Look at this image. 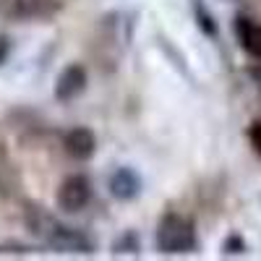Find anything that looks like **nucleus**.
I'll return each mask as SVG.
<instances>
[{
  "instance_id": "f257e3e1",
  "label": "nucleus",
  "mask_w": 261,
  "mask_h": 261,
  "mask_svg": "<svg viewBox=\"0 0 261 261\" xmlns=\"http://www.w3.org/2000/svg\"><path fill=\"white\" fill-rule=\"evenodd\" d=\"M154 243L157 251L165 256H183V253H193L199 246V235H196V225L191 217L180 214V212H167L162 214V220L157 225L154 232Z\"/></svg>"
},
{
  "instance_id": "f03ea898",
  "label": "nucleus",
  "mask_w": 261,
  "mask_h": 261,
  "mask_svg": "<svg viewBox=\"0 0 261 261\" xmlns=\"http://www.w3.org/2000/svg\"><path fill=\"white\" fill-rule=\"evenodd\" d=\"M89 201H92V180H89V175H84V172H73V175H68L58 186L55 204H58L60 212L76 214V212L86 209Z\"/></svg>"
},
{
  "instance_id": "7ed1b4c3",
  "label": "nucleus",
  "mask_w": 261,
  "mask_h": 261,
  "mask_svg": "<svg viewBox=\"0 0 261 261\" xmlns=\"http://www.w3.org/2000/svg\"><path fill=\"white\" fill-rule=\"evenodd\" d=\"M45 246L58 251V253H73V256H92L94 253V241L84 230L55 222L50 235L45 238Z\"/></svg>"
},
{
  "instance_id": "20e7f679",
  "label": "nucleus",
  "mask_w": 261,
  "mask_h": 261,
  "mask_svg": "<svg viewBox=\"0 0 261 261\" xmlns=\"http://www.w3.org/2000/svg\"><path fill=\"white\" fill-rule=\"evenodd\" d=\"M0 8L18 21H45L63 11V0H3Z\"/></svg>"
},
{
  "instance_id": "39448f33",
  "label": "nucleus",
  "mask_w": 261,
  "mask_h": 261,
  "mask_svg": "<svg viewBox=\"0 0 261 261\" xmlns=\"http://www.w3.org/2000/svg\"><path fill=\"white\" fill-rule=\"evenodd\" d=\"M86 84H89V73H86V68H84L81 63L65 65V68L58 73V79H55V99L60 105L73 102L76 97L84 94Z\"/></svg>"
},
{
  "instance_id": "423d86ee",
  "label": "nucleus",
  "mask_w": 261,
  "mask_h": 261,
  "mask_svg": "<svg viewBox=\"0 0 261 261\" xmlns=\"http://www.w3.org/2000/svg\"><path fill=\"white\" fill-rule=\"evenodd\" d=\"M63 149L73 162H86V160H92L94 151H97V136L86 125H76L71 130H65Z\"/></svg>"
},
{
  "instance_id": "0eeeda50",
  "label": "nucleus",
  "mask_w": 261,
  "mask_h": 261,
  "mask_svg": "<svg viewBox=\"0 0 261 261\" xmlns=\"http://www.w3.org/2000/svg\"><path fill=\"white\" fill-rule=\"evenodd\" d=\"M107 188H110V196L118 201H134L141 193V175L130 167H115L107 178Z\"/></svg>"
},
{
  "instance_id": "6e6552de",
  "label": "nucleus",
  "mask_w": 261,
  "mask_h": 261,
  "mask_svg": "<svg viewBox=\"0 0 261 261\" xmlns=\"http://www.w3.org/2000/svg\"><path fill=\"white\" fill-rule=\"evenodd\" d=\"M235 37L251 58L261 60V24L258 21H253L248 16H238L235 18Z\"/></svg>"
},
{
  "instance_id": "1a4fd4ad",
  "label": "nucleus",
  "mask_w": 261,
  "mask_h": 261,
  "mask_svg": "<svg viewBox=\"0 0 261 261\" xmlns=\"http://www.w3.org/2000/svg\"><path fill=\"white\" fill-rule=\"evenodd\" d=\"M21 191V175L11 160V154L6 151L3 141H0V196L3 199H16Z\"/></svg>"
},
{
  "instance_id": "9d476101",
  "label": "nucleus",
  "mask_w": 261,
  "mask_h": 261,
  "mask_svg": "<svg viewBox=\"0 0 261 261\" xmlns=\"http://www.w3.org/2000/svg\"><path fill=\"white\" fill-rule=\"evenodd\" d=\"M55 217L50 214V212H45L39 204H27V209H24V225L29 227V232H34L37 238H45L50 235V230L55 227Z\"/></svg>"
},
{
  "instance_id": "9b49d317",
  "label": "nucleus",
  "mask_w": 261,
  "mask_h": 261,
  "mask_svg": "<svg viewBox=\"0 0 261 261\" xmlns=\"http://www.w3.org/2000/svg\"><path fill=\"white\" fill-rule=\"evenodd\" d=\"M191 8H193V16H196V24H199V29H201L206 37L214 39L217 34H220V27H217V21H214V16H212V11L206 8L204 0H193Z\"/></svg>"
},
{
  "instance_id": "f8f14e48",
  "label": "nucleus",
  "mask_w": 261,
  "mask_h": 261,
  "mask_svg": "<svg viewBox=\"0 0 261 261\" xmlns=\"http://www.w3.org/2000/svg\"><path fill=\"white\" fill-rule=\"evenodd\" d=\"M141 253V241L134 230H125L113 241V256H139Z\"/></svg>"
},
{
  "instance_id": "ddd939ff",
  "label": "nucleus",
  "mask_w": 261,
  "mask_h": 261,
  "mask_svg": "<svg viewBox=\"0 0 261 261\" xmlns=\"http://www.w3.org/2000/svg\"><path fill=\"white\" fill-rule=\"evenodd\" d=\"M37 248L29 243H21V241H3L0 243V256H32Z\"/></svg>"
},
{
  "instance_id": "4468645a",
  "label": "nucleus",
  "mask_w": 261,
  "mask_h": 261,
  "mask_svg": "<svg viewBox=\"0 0 261 261\" xmlns=\"http://www.w3.org/2000/svg\"><path fill=\"white\" fill-rule=\"evenodd\" d=\"M222 253L225 256H241V253H246V241L241 235H227L225 243H222Z\"/></svg>"
},
{
  "instance_id": "2eb2a0df",
  "label": "nucleus",
  "mask_w": 261,
  "mask_h": 261,
  "mask_svg": "<svg viewBox=\"0 0 261 261\" xmlns=\"http://www.w3.org/2000/svg\"><path fill=\"white\" fill-rule=\"evenodd\" d=\"M248 141H251L253 151L261 157V123H258V120L251 123V128H248Z\"/></svg>"
},
{
  "instance_id": "dca6fc26",
  "label": "nucleus",
  "mask_w": 261,
  "mask_h": 261,
  "mask_svg": "<svg viewBox=\"0 0 261 261\" xmlns=\"http://www.w3.org/2000/svg\"><path fill=\"white\" fill-rule=\"evenodd\" d=\"M8 53H11V39L6 34H0V65L8 60Z\"/></svg>"
}]
</instances>
